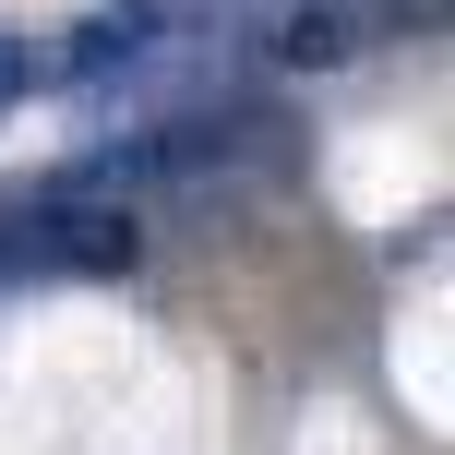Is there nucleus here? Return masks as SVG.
I'll return each mask as SVG.
<instances>
[{
  "label": "nucleus",
  "instance_id": "nucleus-4",
  "mask_svg": "<svg viewBox=\"0 0 455 455\" xmlns=\"http://www.w3.org/2000/svg\"><path fill=\"white\" fill-rule=\"evenodd\" d=\"M419 12H443V0H419Z\"/></svg>",
  "mask_w": 455,
  "mask_h": 455
},
{
  "label": "nucleus",
  "instance_id": "nucleus-1",
  "mask_svg": "<svg viewBox=\"0 0 455 455\" xmlns=\"http://www.w3.org/2000/svg\"><path fill=\"white\" fill-rule=\"evenodd\" d=\"M371 36H384L371 0H288V12H275V60L288 72H347Z\"/></svg>",
  "mask_w": 455,
  "mask_h": 455
},
{
  "label": "nucleus",
  "instance_id": "nucleus-3",
  "mask_svg": "<svg viewBox=\"0 0 455 455\" xmlns=\"http://www.w3.org/2000/svg\"><path fill=\"white\" fill-rule=\"evenodd\" d=\"M24 84H48V48H12V36H0V96H24Z\"/></svg>",
  "mask_w": 455,
  "mask_h": 455
},
{
  "label": "nucleus",
  "instance_id": "nucleus-2",
  "mask_svg": "<svg viewBox=\"0 0 455 455\" xmlns=\"http://www.w3.org/2000/svg\"><path fill=\"white\" fill-rule=\"evenodd\" d=\"M192 12H228V0H108V24H120V36H132V48H156V36H180Z\"/></svg>",
  "mask_w": 455,
  "mask_h": 455
}]
</instances>
